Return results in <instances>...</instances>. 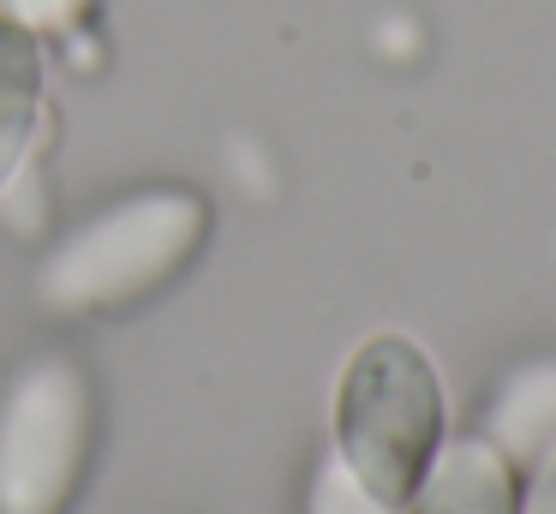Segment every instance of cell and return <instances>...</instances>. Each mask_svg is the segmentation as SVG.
I'll use <instances>...</instances> for the list:
<instances>
[{
    "mask_svg": "<svg viewBox=\"0 0 556 514\" xmlns=\"http://www.w3.org/2000/svg\"><path fill=\"white\" fill-rule=\"evenodd\" d=\"M520 514H556V449H544L532 461V490L520 502Z\"/></svg>",
    "mask_w": 556,
    "mask_h": 514,
    "instance_id": "9",
    "label": "cell"
},
{
    "mask_svg": "<svg viewBox=\"0 0 556 514\" xmlns=\"http://www.w3.org/2000/svg\"><path fill=\"white\" fill-rule=\"evenodd\" d=\"M484 442L503 449L508 466H532L544 449H556V353L527 359L503 377L484 413Z\"/></svg>",
    "mask_w": 556,
    "mask_h": 514,
    "instance_id": "5",
    "label": "cell"
},
{
    "mask_svg": "<svg viewBox=\"0 0 556 514\" xmlns=\"http://www.w3.org/2000/svg\"><path fill=\"white\" fill-rule=\"evenodd\" d=\"M341 461L389 502H407L443 442V383L407 335H371L348 359L336 401Z\"/></svg>",
    "mask_w": 556,
    "mask_h": 514,
    "instance_id": "2",
    "label": "cell"
},
{
    "mask_svg": "<svg viewBox=\"0 0 556 514\" xmlns=\"http://www.w3.org/2000/svg\"><path fill=\"white\" fill-rule=\"evenodd\" d=\"M42 114V54L37 36L0 24V191L25 167L30 138H37Z\"/></svg>",
    "mask_w": 556,
    "mask_h": 514,
    "instance_id": "6",
    "label": "cell"
},
{
    "mask_svg": "<svg viewBox=\"0 0 556 514\" xmlns=\"http://www.w3.org/2000/svg\"><path fill=\"white\" fill-rule=\"evenodd\" d=\"M204 198L186 186L132 191V198L97 210L49 251V263L37 269V299L61 317L132 305L192 258L198 239H204Z\"/></svg>",
    "mask_w": 556,
    "mask_h": 514,
    "instance_id": "1",
    "label": "cell"
},
{
    "mask_svg": "<svg viewBox=\"0 0 556 514\" xmlns=\"http://www.w3.org/2000/svg\"><path fill=\"white\" fill-rule=\"evenodd\" d=\"M407 502H413V514H520L515 466L484 437L437 442V454L425 461Z\"/></svg>",
    "mask_w": 556,
    "mask_h": 514,
    "instance_id": "4",
    "label": "cell"
},
{
    "mask_svg": "<svg viewBox=\"0 0 556 514\" xmlns=\"http://www.w3.org/2000/svg\"><path fill=\"white\" fill-rule=\"evenodd\" d=\"M305 514H401V502L377 497L341 454H324L312 473V490H305Z\"/></svg>",
    "mask_w": 556,
    "mask_h": 514,
    "instance_id": "7",
    "label": "cell"
},
{
    "mask_svg": "<svg viewBox=\"0 0 556 514\" xmlns=\"http://www.w3.org/2000/svg\"><path fill=\"white\" fill-rule=\"evenodd\" d=\"M90 454V383L42 353L0 389V514H66Z\"/></svg>",
    "mask_w": 556,
    "mask_h": 514,
    "instance_id": "3",
    "label": "cell"
},
{
    "mask_svg": "<svg viewBox=\"0 0 556 514\" xmlns=\"http://www.w3.org/2000/svg\"><path fill=\"white\" fill-rule=\"evenodd\" d=\"M90 12V0H0V24H13L25 36H66L78 30V18Z\"/></svg>",
    "mask_w": 556,
    "mask_h": 514,
    "instance_id": "8",
    "label": "cell"
}]
</instances>
